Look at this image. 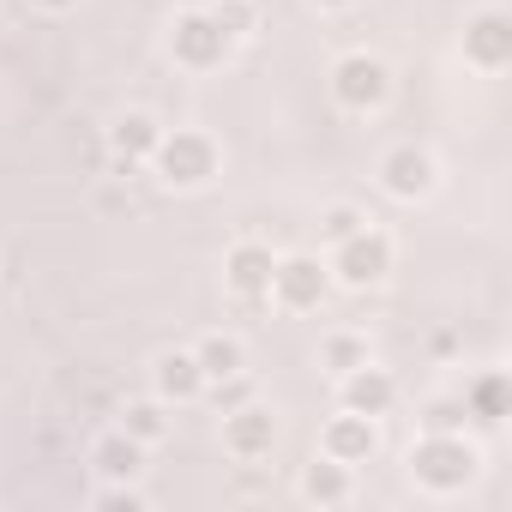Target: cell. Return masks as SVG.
Wrapping results in <instances>:
<instances>
[{
	"label": "cell",
	"instance_id": "obj_11",
	"mask_svg": "<svg viewBox=\"0 0 512 512\" xmlns=\"http://www.w3.org/2000/svg\"><path fill=\"white\" fill-rule=\"evenodd\" d=\"M392 404H398V380H392L386 368L356 362V368L344 374V410H356V416H386Z\"/></svg>",
	"mask_w": 512,
	"mask_h": 512
},
{
	"label": "cell",
	"instance_id": "obj_9",
	"mask_svg": "<svg viewBox=\"0 0 512 512\" xmlns=\"http://www.w3.org/2000/svg\"><path fill=\"white\" fill-rule=\"evenodd\" d=\"M464 61L482 73H500L512 61V19L506 13H476L464 25Z\"/></svg>",
	"mask_w": 512,
	"mask_h": 512
},
{
	"label": "cell",
	"instance_id": "obj_4",
	"mask_svg": "<svg viewBox=\"0 0 512 512\" xmlns=\"http://www.w3.org/2000/svg\"><path fill=\"white\" fill-rule=\"evenodd\" d=\"M332 97H338L350 115L380 109V103L392 97V73H386V61H374V55H344V61L332 67Z\"/></svg>",
	"mask_w": 512,
	"mask_h": 512
},
{
	"label": "cell",
	"instance_id": "obj_8",
	"mask_svg": "<svg viewBox=\"0 0 512 512\" xmlns=\"http://www.w3.org/2000/svg\"><path fill=\"white\" fill-rule=\"evenodd\" d=\"M272 272H278V260H272V247H260V241H235L229 260H223V278H229V290L241 302L272 296Z\"/></svg>",
	"mask_w": 512,
	"mask_h": 512
},
{
	"label": "cell",
	"instance_id": "obj_3",
	"mask_svg": "<svg viewBox=\"0 0 512 512\" xmlns=\"http://www.w3.org/2000/svg\"><path fill=\"white\" fill-rule=\"evenodd\" d=\"M151 163H157V175L169 187H205L217 175V145L205 133H163L157 151H151Z\"/></svg>",
	"mask_w": 512,
	"mask_h": 512
},
{
	"label": "cell",
	"instance_id": "obj_22",
	"mask_svg": "<svg viewBox=\"0 0 512 512\" xmlns=\"http://www.w3.org/2000/svg\"><path fill=\"white\" fill-rule=\"evenodd\" d=\"M362 223H368V217H362L356 205H332V211L320 217V241H332V247H338V241H344V235H356Z\"/></svg>",
	"mask_w": 512,
	"mask_h": 512
},
{
	"label": "cell",
	"instance_id": "obj_6",
	"mask_svg": "<svg viewBox=\"0 0 512 512\" xmlns=\"http://www.w3.org/2000/svg\"><path fill=\"white\" fill-rule=\"evenodd\" d=\"M169 49H175V61H181V67L205 73V67H217V61H223L229 37L211 25V13H181V19H175V31H169Z\"/></svg>",
	"mask_w": 512,
	"mask_h": 512
},
{
	"label": "cell",
	"instance_id": "obj_2",
	"mask_svg": "<svg viewBox=\"0 0 512 512\" xmlns=\"http://www.w3.org/2000/svg\"><path fill=\"white\" fill-rule=\"evenodd\" d=\"M338 284H350V290H368V284H380L386 272H392V241L380 235V229H356V235H344L338 247H332V266H326Z\"/></svg>",
	"mask_w": 512,
	"mask_h": 512
},
{
	"label": "cell",
	"instance_id": "obj_20",
	"mask_svg": "<svg viewBox=\"0 0 512 512\" xmlns=\"http://www.w3.org/2000/svg\"><path fill=\"white\" fill-rule=\"evenodd\" d=\"M205 13H211V25H217V31H223L229 43L253 31V7H247V0H211V7H205Z\"/></svg>",
	"mask_w": 512,
	"mask_h": 512
},
{
	"label": "cell",
	"instance_id": "obj_1",
	"mask_svg": "<svg viewBox=\"0 0 512 512\" xmlns=\"http://www.w3.org/2000/svg\"><path fill=\"white\" fill-rule=\"evenodd\" d=\"M410 476L434 494H458L476 476V446L464 434H422L410 446Z\"/></svg>",
	"mask_w": 512,
	"mask_h": 512
},
{
	"label": "cell",
	"instance_id": "obj_13",
	"mask_svg": "<svg viewBox=\"0 0 512 512\" xmlns=\"http://www.w3.org/2000/svg\"><path fill=\"white\" fill-rule=\"evenodd\" d=\"M151 380H157V398H163V404H187V398L205 392V368H199L193 350H169V356H157Z\"/></svg>",
	"mask_w": 512,
	"mask_h": 512
},
{
	"label": "cell",
	"instance_id": "obj_7",
	"mask_svg": "<svg viewBox=\"0 0 512 512\" xmlns=\"http://www.w3.org/2000/svg\"><path fill=\"white\" fill-rule=\"evenodd\" d=\"M223 446H229L235 458H266V452L278 446V416L260 410V404H235V410H223Z\"/></svg>",
	"mask_w": 512,
	"mask_h": 512
},
{
	"label": "cell",
	"instance_id": "obj_16",
	"mask_svg": "<svg viewBox=\"0 0 512 512\" xmlns=\"http://www.w3.org/2000/svg\"><path fill=\"white\" fill-rule=\"evenodd\" d=\"M464 416H476L482 428H494L506 416V374H482L464 386Z\"/></svg>",
	"mask_w": 512,
	"mask_h": 512
},
{
	"label": "cell",
	"instance_id": "obj_18",
	"mask_svg": "<svg viewBox=\"0 0 512 512\" xmlns=\"http://www.w3.org/2000/svg\"><path fill=\"white\" fill-rule=\"evenodd\" d=\"M121 434H133L139 446H151V440H163V434H169V416H163V398H139V404H127V410H121Z\"/></svg>",
	"mask_w": 512,
	"mask_h": 512
},
{
	"label": "cell",
	"instance_id": "obj_24",
	"mask_svg": "<svg viewBox=\"0 0 512 512\" xmlns=\"http://www.w3.org/2000/svg\"><path fill=\"white\" fill-rule=\"evenodd\" d=\"M217 404H223V410H235V404H247V380H241V374H229V380H217Z\"/></svg>",
	"mask_w": 512,
	"mask_h": 512
},
{
	"label": "cell",
	"instance_id": "obj_5",
	"mask_svg": "<svg viewBox=\"0 0 512 512\" xmlns=\"http://www.w3.org/2000/svg\"><path fill=\"white\" fill-rule=\"evenodd\" d=\"M326 284H332V272L314 260V253H290V260H278V272H272V296L284 308H320Z\"/></svg>",
	"mask_w": 512,
	"mask_h": 512
},
{
	"label": "cell",
	"instance_id": "obj_12",
	"mask_svg": "<svg viewBox=\"0 0 512 512\" xmlns=\"http://www.w3.org/2000/svg\"><path fill=\"white\" fill-rule=\"evenodd\" d=\"M380 181H386L392 199H422V193L434 187V157L416 151V145H398V151L380 163Z\"/></svg>",
	"mask_w": 512,
	"mask_h": 512
},
{
	"label": "cell",
	"instance_id": "obj_15",
	"mask_svg": "<svg viewBox=\"0 0 512 512\" xmlns=\"http://www.w3.org/2000/svg\"><path fill=\"white\" fill-rule=\"evenodd\" d=\"M139 458H145V446H139L133 434H109V440H97V452H91V464H97L103 482H133V476H139Z\"/></svg>",
	"mask_w": 512,
	"mask_h": 512
},
{
	"label": "cell",
	"instance_id": "obj_21",
	"mask_svg": "<svg viewBox=\"0 0 512 512\" xmlns=\"http://www.w3.org/2000/svg\"><path fill=\"white\" fill-rule=\"evenodd\" d=\"M422 428L428 434H464V398H434L422 410Z\"/></svg>",
	"mask_w": 512,
	"mask_h": 512
},
{
	"label": "cell",
	"instance_id": "obj_10",
	"mask_svg": "<svg viewBox=\"0 0 512 512\" xmlns=\"http://www.w3.org/2000/svg\"><path fill=\"white\" fill-rule=\"evenodd\" d=\"M320 446H326V458H338V464H368V458L380 452V428H374V416L344 410V416H332V422H326Z\"/></svg>",
	"mask_w": 512,
	"mask_h": 512
},
{
	"label": "cell",
	"instance_id": "obj_25",
	"mask_svg": "<svg viewBox=\"0 0 512 512\" xmlns=\"http://www.w3.org/2000/svg\"><path fill=\"white\" fill-rule=\"evenodd\" d=\"M103 506H109V512H139V494H133V488H109Z\"/></svg>",
	"mask_w": 512,
	"mask_h": 512
},
{
	"label": "cell",
	"instance_id": "obj_26",
	"mask_svg": "<svg viewBox=\"0 0 512 512\" xmlns=\"http://www.w3.org/2000/svg\"><path fill=\"white\" fill-rule=\"evenodd\" d=\"M31 7H49V13H67V7H73V0H31Z\"/></svg>",
	"mask_w": 512,
	"mask_h": 512
},
{
	"label": "cell",
	"instance_id": "obj_23",
	"mask_svg": "<svg viewBox=\"0 0 512 512\" xmlns=\"http://www.w3.org/2000/svg\"><path fill=\"white\" fill-rule=\"evenodd\" d=\"M356 362H368V350H362V338H350V332H332V338H326V368H338V374H350Z\"/></svg>",
	"mask_w": 512,
	"mask_h": 512
},
{
	"label": "cell",
	"instance_id": "obj_19",
	"mask_svg": "<svg viewBox=\"0 0 512 512\" xmlns=\"http://www.w3.org/2000/svg\"><path fill=\"white\" fill-rule=\"evenodd\" d=\"M193 356H199L205 380H229V374H241V344H235V338H223V332H217V338H205Z\"/></svg>",
	"mask_w": 512,
	"mask_h": 512
},
{
	"label": "cell",
	"instance_id": "obj_27",
	"mask_svg": "<svg viewBox=\"0 0 512 512\" xmlns=\"http://www.w3.org/2000/svg\"><path fill=\"white\" fill-rule=\"evenodd\" d=\"M314 7H356V0H314Z\"/></svg>",
	"mask_w": 512,
	"mask_h": 512
},
{
	"label": "cell",
	"instance_id": "obj_14",
	"mask_svg": "<svg viewBox=\"0 0 512 512\" xmlns=\"http://www.w3.org/2000/svg\"><path fill=\"white\" fill-rule=\"evenodd\" d=\"M157 139H163V127H157L151 115H139V109H133V115H121V121L109 127V151H115L121 163L151 157V151H157Z\"/></svg>",
	"mask_w": 512,
	"mask_h": 512
},
{
	"label": "cell",
	"instance_id": "obj_17",
	"mask_svg": "<svg viewBox=\"0 0 512 512\" xmlns=\"http://www.w3.org/2000/svg\"><path fill=\"white\" fill-rule=\"evenodd\" d=\"M302 494H308V500H320V506H344V500H350V464H338V458L308 464Z\"/></svg>",
	"mask_w": 512,
	"mask_h": 512
}]
</instances>
